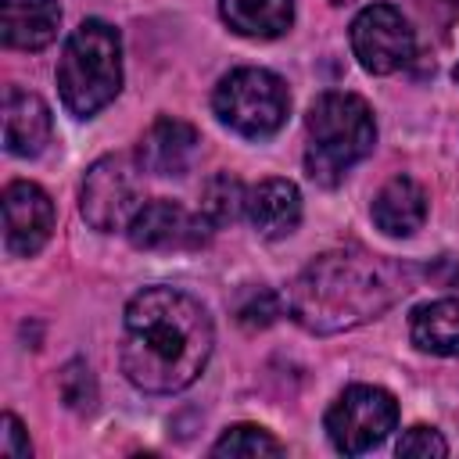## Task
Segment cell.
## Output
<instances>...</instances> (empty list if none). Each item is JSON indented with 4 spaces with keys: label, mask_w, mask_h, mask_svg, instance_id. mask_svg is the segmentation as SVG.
Returning a JSON list of instances; mask_svg holds the SVG:
<instances>
[{
    "label": "cell",
    "mask_w": 459,
    "mask_h": 459,
    "mask_svg": "<svg viewBox=\"0 0 459 459\" xmlns=\"http://www.w3.org/2000/svg\"><path fill=\"white\" fill-rule=\"evenodd\" d=\"M212 319L204 305L176 287H143L122 316V369L147 394L190 387L212 355Z\"/></svg>",
    "instance_id": "cell-1"
},
{
    "label": "cell",
    "mask_w": 459,
    "mask_h": 459,
    "mask_svg": "<svg viewBox=\"0 0 459 459\" xmlns=\"http://www.w3.org/2000/svg\"><path fill=\"white\" fill-rule=\"evenodd\" d=\"M412 290V273L362 247L312 258L290 287V316L308 333L355 330Z\"/></svg>",
    "instance_id": "cell-2"
},
{
    "label": "cell",
    "mask_w": 459,
    "mask_h": 459,
    "mask_svg": "<svg viewBox=\"0 0 459 459\" xmlns=\"http://www.w3.org/2000/svg\"><path fill=\"white\" fill-rule=\"evenodd\" d=\"M305 172L319 186H337L377 143V122L362 97L323 93L305 115Z\"/></svg>",
    "instance_id": "cell-3"
},
{
    "label": "cell",
    "mask_w": 459,
    "mask_h": 459,
    "mask_svg": "<svg viewBox=\"0 0 459 459\" xmlns=\"http://www.w3.org/2000/svg\"><path fill=\"white\" fill-rule=\"evenodd\" d=\"M61 104L75 118L97 115L122 90V36L100 18H86L65 43L57 61Z\"/></svg>",
    "instance_id": "cell-4"
},
{
    "label": "cell",
    "mask_w": 459,
    "mask_h": 459,
    "mask_svg": "<svg viewBox=\"0 0 459 459\" xmlns=\"http://www.w3.org/2000/svg\"><path fill=\"white\" fill-rule=\"evenodd\" d=\"M212 108L219 122L233 133L247 140H265L287 122L290 93L287 82L269 68H237L219 79Z\"/></svg>",
    "instance_id": "cell-5"
},
{
    "label": "cell",
    "mask_w": 459,
    "mask_h": 459,
    "mask_svg": "<svg viewBox=\"0 0 459 459\" xmlns=\"http://www.w3.org/2000/svg\"><path fill=\"white\" fill-rule=\"evenodd\" d=\"M140 158L133 154H104L100 161L90 165L86 179H82V219L100 230H126L133 222V215L143 208V183H140Z\"/></svg>",
    "instance_id": "cell-6"
},
{
    "label": "cell",
    "mask_w": 459,
    "mask_h": 459,
    "mask_svg": "<svg viewBox=\"0 0 459 459\" xmlns=\"http://www.w3.org/2000/svg\"><path fill=\"white\" fill-rule=\"evenodd\" d=\"M398 423V402L391 391L373 387V384H355L348 387L326 412V434L337 452L344 455H362L377 448Z\"/></svg>",
    "instance_id": "cell-7"
},
{
    "label": "cell",
    "mask_w": 459,
    "mask_h": 459,
    "mask_svg": "<svg viewBox=\"0 0 459 459\" xmlns=\"http://www.w3.org/2000/svg\"><path fill=\"white\" fill-rule=\"evenodd\" d=\"M351 50L359 65L373 75H391L402 65H409L416 39L409 22L391 4H369L351 22Z\"/></svg>",
    "instance_id": "cell-8"
},
{
    "label": "cell",
    "mask_w": 459,
    "mask_h": 459,
    "mask_svg": "<svg viewBox=\"0 0 459 459\" xmlns=\"http://www.w3.org/2000/svg\"><path fill=\"white\" fill-rule=\"evenodd\" d=\"M129 244L143 251H190L212 237V222L176 201H143V208L126 226Z\"/></svg>",
    "instance_id": "cell-9"
},
{
    "label": "cell",
    "mask_w": 459,
    "mask_h": 459,
    "mask_svg": "<svg viewBox=\"0 0 459 459\" xmlns=\"http://www.w3.org/2000/svg\"><path fill=\"white\" fill-rule=\"evenodd\" d=\"M54 230V201L43 186L18 179L4 190V240L11 255H36Z\"/></svg>",
    "instance_id": "cell-10"
},
{
    "label": "cell",
    "mask_w": 459,
    "mask_h": 459,
    "mask_svg": "<svg viewBox=\"0 0 459 459\" xmlns=\"http://www.w3.org/2000/svg\"><path fill=\"white\" fill-rule=\"evenodd\" d=\"M197 129L183 118H172V115H161L140 140V165L143 172H154V176H183L194 158H197Z\"/></svg>",
    "instance_id": "cell-11"
},
{
    "label": "cell",
    "mask_w": 459,
    "mask_h": 459,
    "mask_svg": "<svg viewBox=\"0 0 459 459\" xmlns=\"http://www.w3.org/2000/svg\"><path fill=\"white\" fill-rule=\"evenodd\" d=\"M50 143V108L18 86L4 93V147L14 158H36Z\"/></svg>",
    "instance_id": "cell-12"
},
{
    "label": "cell",
    "mask_w": 459,
    "mask_h": 459,
    "mask_svg": "<svg viewBox=\"0 0 459 459\" xmlns=\"http://www.w3.org/2000/svg\"><path fill=\"white\" fill-rule=\"evenodd\" d=\"M61 25L57 0H0V36L14 50H43Z\"/></svg>",
    "instance_id": "cell-13"
},
{
    "label": "cell",
    "mask_w": 459,
    "mask_h": 459,
    "mask_svg": "<svg viewBox=\"0 0 459 459\" xmlns=\"http://www.w3.org/2000/svg\"><path fill=\"white\" fill-rule=\"evenodd\" d=\"M244 212L262 237L280 240V237L294 233L301 222V194L290 179H262L258 186L247 190Z\"/></svg>",
    "instance_id": "cell-14"
},
{
    "label": "cell",
    "mask_w": 459,
    "mask_h": 459,
    "mask_svg": "<svg viewBox=\"0 0 459 459\" xmlns=\"http://www.w3.org/2000/svg\"><path fill=\"white\" fill-rule=\"evenodd\" d=\"M373 222L387 237H412L427 219V194L412 176L387 179L373 197Z\"/></svg>",
    "instance_id": "cell-15"
},
{
    "label": "cell",
    "mask_w": 459,
    "mask_h": 459,
    "mask_svg": "<svg viewBox=\"0 0 459 459\" xmlns=\"http://www.w3.org/2000/svg\"><path fill=\"white\" fill-rule=\"evenodd\" d=\"M222 22L247 39H276L294 22V0H219Z\"/></svg>",
    "instance_id": "cell-16"
},
{
    "label": "cell",
    "mask_w": 459,
    "mask_h": 459,
    "mask_svg": "<svg viewBox=\"0 0 459 459\" xmlns=\"http://www.w3.org/2000/svg\"><path fill=\"white\" fill-rule=\"evenodd\" d=\"M409 333L420 351L445 355V359L459 355V301L441 298V301L420 305L409 319Z\"/></svg>",
    "instance_id": "cell-17"
},
{
    "label": "cell",
    "mask_w": 459,
    "mask_h": 459,
    "mask_svg": "<svg viewBox=\"0 0 459 459\" xmlns=\"http://www.w3.org/2000/svg\"><path fill=\"white\" fill-rule=\"evenodd\" d=\"M247 204V190L237 176L230 172H219L204 183V194H201V215L212 222V226H226L233 222Z\"/></svg>",
    "instance_id": "cell-18"
},
{
    "label": "cell",
    "mask_w": 459,
    "mask_h": 459,
    "mask_svg": "<svg viewBox=\"0 0 459 459\" xmlns=\"http://www.w3.org/2000/svg\"><path fill=\"white\" fill-rule=\"evenodd\" d=\"M212 455H240V459H255V455H283V445L269 434V430H262V427H255V423H237V427H230L215 445H212Z\"/></svg>",
    "instance_id": "cell-19"
},
{
    "label": "cell",
    "mask_w": 459,
    "mask_h": 459,
    "mask_svg": "<svg viewBox=\"0 0 459 459\" xmlns=\"http://www.w3.org/2000/svg\"><path fill=\"white\" fill-rule=\"evenodd\" d=\"M57 387H61L65 405L75 409V412H90L93 402H97V384H93L86 362H68L61 369V377H57Z\"/></svg>",
    "instance_id": "cell-20"
},
{
    "label": "cell",
    "mask_w": 459,
    "mask_h": 459,
    "mask_svg": "<svg viewBox=\"0 0 459 459\" xmlns=\"http://www.w3.org/2000/svg\"><path fill=\"white\" fill-rule=\"evenodd\" d=\"M280 316V298L269 287H251L240 301H237V323L247 330H262Z\"/></svg>",
    "instance_id": "cell-21"
},
{
    "label": "cell",
    "mask_w": 459,
    "mask_h": 459,
    "mask_svg": "<svg viewBox=\"0 0 459 459\" xmlns=\"http://www.w3.org/2000/svg\"><path fill=\"white\" fill-rule=\"evenodd\" d=\"M398 455H423V459L434 455V459H441V455H448V445L434 427L416 423L398 437Z\"/></svg>",
    "instance_id": "cell-22"
},
{
    "label": "cell",
    "mask_w": 459,
    "mask_h": 459,
    "mask_svg": "<svg viewBox=\"0 0 459 459\" xmlns=\"http://www.w3.org/2000/svg\"><path fill=\"white\" fill-rule=\"evenodd\" d=\"M0 452L7 459H29L32 455L29 434H25V427L14 412H4V420H0Z\"/></svg>",
    "instance_id": "cell-23"
},
{
    "label": "cell",
    "mask_w": 459,
    "mask_h": 459,
    "mask_svg": "<svg viewBox=\"0 0 459 459\" xmlns=\"http://www.w3.org/2000/svg\"><path fill=\"white\" fill-rule=\"evenodd\" d=\"M452 75H455V82H459V65H455V72H452Z\"/></svg>",
    "instance_id": "cell-24"
},
{
    "label": "cell",
    "mask_w": 459,
    "mask_h": 459,
    "mask_svg": "<svg viewBox=\"0 0 459 459\" xmlns=\"http://www.w3.org/2000/svg\"><path fill=\"white\" fill-rule=\"evenodd\" d=\"M333 4H348V0H333Z\"/></svg>",
    "instance_id": "cell-25"
}]
</instances>
